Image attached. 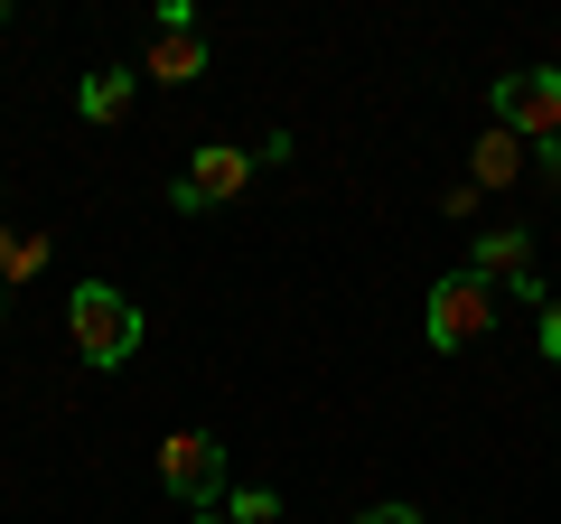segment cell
<instances>
[{"mask_svg":"<svg viewBox=\"0 0 561 524\" xmlns=\"http://www.w3.org/2000/svg\"><path fill=\"white\" fill-rule=\"evenodd\" d=\"M160 487L187 505V515H216V505H225V441H206V431H169V441H160Z\"/></svg>","mask_w":561,"mask_h":524,"instance_id":"5b68a950","label":"cell"},{"mask_svg":"<svg viewBox=\"0 0 561 524\" xmlns=\"http://www.w3.org/2000/svg\"><path fill=\"white\" fill-rule=\"evenodd\" d=\"M542 356L561 365V300H542Z\"/></svg>","mask_w":561,"mask_h":524,"instance_id":"7c38bea8","label":"cell"},{"mask_svg":"<svg viewBox=\"0 0 561 524\" xmlns=\"http://www.w3.org/2000/svg\"><path fill=\"white\" fill-rule=\"evenodd\" d=\"M197 524H225V515H197Z\"/></svg>","mask_w":561,"mask_h":524,"instance_id":"9a60e30c","label":"cell"},{"mask_svg":"<svg viewBox=\"0 0 561 524\" xmlns=\"http://www.w3.org/2000/svg\"><path fill=\"white\" fill-rule=\"evenodd\" d=\"M356 524H421V505H365Z\"/></svg>","mask_w":561,"mask_h":524,"instance_id":"4fadbf2b","label":"cell"},{"mask_svg":"<svg viewBox=\"0 0 561 524\" xmlns=\"http://www.w3.org/2000/svg\"><path fill=\"white\" fill-rule=\"evenodd\" d=\"M515 179H524V141L515 132H486V141L468 150V187L486 197V187H515Z\"/></svg>","mask_w":561,"mask_h":524,"instance_id":"9c48e42d","label":"cell"},{"mask_svg":"<svg viewBox=\"0 0 561 524\" xmlns=\"http://www.w3.org/2000/svg\"><path fill=\"white\" fill-rule=\"evenodd\" d=\"M496 132H515L524 150L561 141V66H515V76H496Z\"/></svg>","mask_w":561,"mask_h":524,"instance_id":"3957f363","label":"cell"},{"mask_svg":"<svg viewBox=\"0 0 561 524\" xmlns=\"http://www.w3.org/2000/svg\"><path fill=\"white\" fill-rule=\"evenodd\" d=\"M216 515H225V524H272V515H280V497H272V487H234Z\"/></svg>","mask_w":561,"mask_h":524,"instance_id":"8fae6325","label":"cell"},{"mask_svg":"<svg viewBox=\"0 0 561 524\" xmlns=\"http://www.w3.org/2000/svg\"><path fill=\"white\" fill-rule=\"evenodd\" d=\"M0 20H10V10H0Z\"/></svg>","mask_w":561,"mask_h":524,"instance_id":"2e32d148","label":"cell"},{"mask_svg":"<svg viewBox=\"0 0 561 524\" xmlns=\"http://www.w3.org/2000/svg\"><path fill=\"white\" fill-rule=\"evenodd\" d=\"M253 169H262V150H234V141H206L197 160L169 179V206L179 216H206V206H234L243 187H253Z\"/></svg>","mask_w":561,"mask_h":524,"instance_id":"277c9868","label":"cell"},{"mask_svg":"<svg viewBox=\"0 0 561 524\" xmlns=\"http://www.w3.org/2000/svg\"><path fill=\"white\" fill-rule=\"evenodd\" d=\"M131 66H94V76H84V94H76V113L84 122H122V113H131Z\"/></svg>","mask_w":561,"mask_h":524,"instance_id":"30bf717a","label":"cell"},{"mask_svg":"<svg viewBox=\"0 0 561 524\" xmlns=\"http://www.w3.org/2000/svg\"><path fill=\"white\" fill-rule=\"evenodd\" d=\"M140 76H160V84H197V76H206V20L187 10V0H160V20H150V57H140Z\"/></svg>","mask_w":561,"mask_h":524,"instance_id":"8992f818","label":"cell"},{"mask_svg":"<svg viewBox=\"0 0 561 524\" xmlns=\"http://www.w3.org/2000/svg\"><path fill=\"white\" fill-rule=\"evenodd\" d=\"M542 150H552V169H561V141H542Z\"/></svg>","mask_w":561,"mask_h":524,"instance_id":"5bb4252c","label":"cell"},{"mask_svg":"<svg viewBox=\"0 0 561 524\" xmlns=\"http://www.w3.org/2000/svg\"><path fill=\"white\" fill-rule=\"evenodd\" d=\"M66 338H76L84 365H131L140 338H150V319H140L131 291H113V282H76V291H66Z\"/></svg>","mask_w":561,"mask_h":524,"instance_id":"6da1fadb","label":"cell"},{"mask_svg":"<svg viewBox=\"0 0 561 524\" xmlns=\"http://www.w3.org/2000/svg\"><path fill=\"white\" fill-rule=\"evenodd\" d=\"M505 319V300H496V282H478V272H449V282H431V346L440 356H468V346L486 338V328Z\"/></svg>","mask_w":561,"mask_h":524,"instance_id":"7a4b0ae2","label":"cell"},{"mask_svg":"<svg viewBox=\"0 0 561 524\" xmlns=\"http://www.w3.org/2000/svg\"><path fill=\"white\" fill-rule=\"evenodd\" d=\"M47 253H57V235L47 225H0V291H20L47 272Z\"/></svg>","mask_w":561,"mask_h":524,"instance_id":"ba28073f","label":"cell"},{"mask_svg":"<svg viewBox=\"0 0 561 524\" xmlns=\"http://www.w3.org/2000/svg\"><path fill=\"white\" fill-rule=\"evenodd\" d=\"M468 272H478V282H505L515 300H534V309H542V282H534V235H524V225H486V235H478V262H468Z\"/></svg>","mask_w":561,"mask_h":524,"instance_id":"52a82bcc","label":"cell"}]
</instances>
